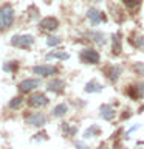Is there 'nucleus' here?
I'll use <instances>...</instances> for the list:
<instances>
[{"label":"nucleus","mask_w":144,"mask_h":149,"mask_svg":"<svg viewBox=\"0 0 144 149\" xmlns=\"http://www.w3.org/2000/svg\"><path fill=\"white\" fill-rule=\"evenodd\" d=\"M14 19H16V14H14V9L9 6V5L0 6V30L9 28L12 25Z\"/></svg>","instance_id":"obj_1"},{"label":"nucleus","mask_w":144,"mask_h":149,"mask_svg":"<svg viewBox=\"0 0 144 149\" xmlns=\"http://www.w3.org/2000/svg\"><path fill=\"white\" fill-rule=\"evenodd\" d=\"M11 44L19 48H30L34 44V36L31 34H14L11 37Z\"/></svg>","instance_id":"obj_2"},{"label":"nucleus","mask_w":144,"mask_h":149,"mask_svg":"<svg viewBox=\"0 0 144 149\" xmlns=\"http://www.w3.org/2000/svg\"><path fill=\"white\" fill-rule=\"evenodd\" d=\"M79 58H81V61L84 64H99L101 61V56L99 53H98L96 50H91V48H85L81 51V54H79Z\"/></svg>","instance_id":"obj_3"},{"label":"nucleus","mask_w":144,"mask_h":149,"mask_svg":"<svg viewBox=\"0 0 144 149\" xmlns=\"http://www.w3.org/2000/svg\"><path fill=\"white\" fill-rule=\"evenodd\" d=\"M26 124L33 126V127H42V126L46 124V116L44 113H39V112L31 113L26 116Z\"/></svg>","instance_id":"obj_4"},{"label":"nucleus","mask_w":144,"mask_h":149,"mask_svg":"<svg viewBox=\"0 0 144 149\" xmlns=\"http://www.w3.org/2000/svg\"><path fill=\"white\" fill-rule=\"evenodd\" d=\"M48 98H46V95H44V93H34V95H31L30 98H28V106L31 107H44L48 104Z\"/></svg>","instance_id":"obj_5"},{"label":"nucleus","mask_w":144,"mask_h":149,"mask_svg":"<svg viewBox=\"0 0 144 149\" xmlns=\"http://www.w3.org/2000/svg\"><path fill=\"white\" fill-rule=\"evenodd\" d=\"M40 86V81L39 79H34V78H30V79H23V81L19 82V90L22 93H28L31 90H34L36 87Z\"/></svg>","instance_id":"obj_6"},{"label":"nucleus","mask_w":144,"mask_h":149,"mask_svg":"<svg viewBox=\"0 0 144 149\" xmlns=\"http://www.w3.org/2000/svg\"><path fill=\"white\" fill-rule=\"evenodd\" d=\"M57 72V68L53 67V65H36L33 67V73L34 74H39V76H51Z\"/></svg>","instance_id":"obj_7"},{"label":"nucleus","mask_w":144,"mask_h":149,"mask_svg":"<svg viewBox=\"0 0 144 149\" xmlns=\"http://www.w3.org/2000/svg\"><path fill=\"white\" fill-rule=\"evenodd\" d=\"M87 17L90 19L91 25H98V23H101L102 20H105L104 13L99 11L98 8H90V9H88V11H87Z\"/></svg>","instance_id":"obj_8"},{"label":"nucleus","mask_w":144,"mask_h":149,"mask_svg":"<svg viewBox=\"0 0 144 149\" xmlns=\"http://www.w3.org/2000/svg\"><path fill=\"white\" fill-rule=\"evenodd\" d=\"M121 72H123V70H121L119 65H109V67L104 70V73L107 74V78H109L111 82L118 81L119 76H121Z\"/></svg>","instance_id":"obj_9"},{"label":"nucleus","mask_w":144,"mask_h":149,"mask_svg":"<svg viewBox=\"0 0 144 149\" xmlns=\"http://www.w3.org/2000/svg\"><path fill=\"white\" fill-rule=\"evenodd\" d=\"M121 51H123V37H121V33H116L111 37V53L118 56L121 54Z\"/></svg>","instance_id":"obj_10"},{"label":"nucleus","mask_w":144,"mask_h":149,"mask_svg":"<svg viewBox=\"0 0 144 149\" xmlns=\"http://www.w3.org/2000/svg\"><path fill=\"white\" fill-rule=\"evenodd\" d=\"M127 93L133 100H143L144 98V82H138L136 86H132Z\"/></svg>","instance_id":"obj_11"},{"label":"nucleus","mask_w":144,"mask_h":149,"mask_svg":"<svg viewBox=\"0 0 144 149\" xmlns=\"http://www.w3.org/2000/svg\"><path fill=\"white\" fill-rule=\"evenodd\" d=\"M59 26V22L56 17H45L40 20V28L42 30H46V31H53Z\"/></svg>","instance_id":"obj_12"},{"label":"nucleus","mask_w":144,"mask_h":149,"mask_svg":"<svg viewBox=\"0 0 144 149\" xmlns=\"http://www.w3.org/2000/svg\"><path fill=\"white\" fill-rule=\"evenodd\" d=\"M46 88H48L50 92H53V93H62L64 88H65V82L62 81V79L56 78V79H53V81H50L48 84H46Z\"/></svg>","instance_id":"obj_13"},{"label":"nucleus","mask_w":144,"mask_h":149,"mask_svg":"<svg viewBox=\"0 0 144 149\" xmlns=\"http://www.w3.org/2000/svg\"><path fill=\"white\" fill-rule=\"evenodd\" d=\"M84 90H85L87 93H99V92L104 90V87H102V84L98 82L96 79H91V81H88V82L85 84Z\"/></svg>","instance_id":"obj_14"},{"label":"nucleus","mask_w":144,"mask_h":149,"mask_svg":"<svg viewBox=\"0 0 144 149\" xmlns=\"http://www.w3.org/2000/svg\"><path fill=\"white\" fill-rule=\"evenodd\" d=\"M99 113H101L102 118L107 120V121H110V120L115 118V109L110 104H102L99 107Z\"/></svg>","instance_id":"obj_15"},{"label":"nucleus","mask_w":144,"mask_h":149,"mask_svg":"<svg viewBox=\"0 0 144 149\" xmlns=\"http://www.w3.org/2000/svg\"><path fill=\"white\" fill-rule=\"evenodd\" d=\"M46 58L51 59V58H54V59H60V61H65V59H68L70 58V54L67 53L65 50H54V51H50L48 54H46Z\"/></svg>","instance_id":"obj_16"},{"label":"nucleus","mask_w":144,"mask_h":149,"mask_svg":"<svg viewBox=\"0 0 144 149\" xmlns=\"http://www.w3.org/2000/svg\"><path fill=\"white\" fill-rule=\"evenodd\" d=\"M67 112H68V106L65 104V102H60V104H57L53 109V116H56V118H62V116H65Z\"/></svg>","instance_id":"obj_17"},{"label":"nucleus","mask_w":144,"mask_h":149,"mask_svg":"<svg viewBox=\"0 0 144 149\" xmlns=\"http://www.w3.org/2000/svg\"><path fill=\"white\" fill-rule=\"evenodd\" d=\"M90 37L96 42V44H99V45H104L105 42H107L105 34H104V33H101V31H91L90 33Z\"/></svg>","instance_id":"obj_18"},{"label":"nucleus","mask_w":144,"mask_h":149,"mask_svg":"<svg viewBox=\"0 0 144 149\" xmlns=\"http://www.w3.org/2000/svg\"><path fill=\"white\" fill-rule=\"evenodd\" d=\"M101 134V129H99V126H96V124H91L90 127H88L85 132H84V137L85 138H90V137H98V135Z\"/></svg>","instance_id":"obj_19"},{"label":"nucleus","mask_w":144,"mask_h":149,"mask_svg":"<svg viewBox=\"0 0 144 149\" xmlns=\"http://www.w3.org/2000/svg\"><path fill=\"white\" fill-rule=\"evenodd\" d=\"M22 102H23V98L22 96L12 98V100L9 101V109H19V107L22 106Z\"/></svg>","instance_id":"obj_20"},{"label":"nucleus","mask_w":144,"mask_h":149,"mask_svg":"<svg viewBox=\"0 0 144 149\" xmlns=\"http://www.w3.org/2000/svg\"><path fill=\"white\" fill-rule=\"evenodd\" d=\"M62 129H64L65 137H73V135L78 132V129H76V127H71L70 124H64V126H62Z\"/></svg>","instance_id":"obj_21"},{"label":"nucleus","mask_w":144,"mask_h":149,"mask_svg":"<svg viewBox=\"0 0 144 149\" xmlns=\"http://www.w3.org/2000/svg\"><path fill=\"white\" fill-rule=\"evenodd\" d=\"M130 42L138 47V48H141V47H144V36H135V37H130Z\"/></svg>","instance_id":"obj_22"},{"label":"nucleus","mask_w":144,"mask_h":149,"mask_svg":"<svg viewBox=\"0 0 144 149\" xmlns=\"http://www.w3.org/2000/svg\"><path fill=\"white\" fill-rule=\"evenodd\" d=\"M60 42H62V39L57 36H50L48 39H46V45H50V47H56V45H59Z\"/></svg>","instance_id":"obj_23"},{"label":"nucleus","mask_w":144,"mask_h":149,"mask_svg":"<svg viewBox=\"0 0 144 149\" xmlns=\"http://www.w3.org/2000/svg\"><path fill=\"white\" fill-rule=\"evenodd\" d=\"M133 70H135V73H136V74L144 76V62H135Z\"/></svg>","instance_id":"obj_24"},{"label":"nucleus","mask_w":144,"mask_h":149,"mask_svg":"<svg viewBox=\"0 0 144 149\" xmlns=\"http://www.w3.org/2000/svg\"><path fill=\"white\" fill-rule=\"evenodd\" d=\"M123 3L125 5L127 8H135L141 3V0H123Z\"/></svg>","instance_id":"obj_25"},{"label":"nucleus","mask_w":144,"mask_h":149,"mask_svg":"<svg viewBox=\"0 0 144 149\" xmlns=\"http://www.w3.org/2000/svg\"><path fill=\"white\" fill-rule=\"evenodd\" d=\"M16 67H17V64H16V62H12V64H5V65H3V68L6 70V72H8V70L11 72V70H14Z\"/></svg>","instance_id":"obj_26"},{"label":"nucleus","mask_w":144,"mask_h":149,"mask_svg":"<svg viewBox=\"0 0 144 149\" xmlns=\"http://www.w3.org/2000/svg\"><path fill=\"white\" fill-rule=\"evenodd\" d=\"M76 148L78 149H88V146L85 143H82V141H76Z\"/></svg>","instance_id":"obj_27"},{"label":"nucleus","mask_w":144,"mask_h":149,"mask_svg":"<svg viewBox=\"0 0 144 149\" xmlns=\"http://www.w3.org/2000/svg\"><path fill=\"white\" fill-rule=\"evenodd\" d=\"M98 149H109V146H107V144H101V146L98 148Z\"/></svg>","instance_id":"obj_28"}]
</instances>
